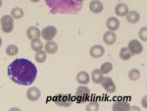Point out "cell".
<instances>
[{
    "mask_svg": "<svg viewBox=\"0 0 147 111\" xmlns=\"http://www.w3.org/2000/svg\"><path fill=\"white\" fill-rule=\"evenodd\" d=\"M7 75L15 84L30 86L37 77V68L28 59L18 58L8 65Z\"/></svg>",
    "mask_w": 147,
    "mask_h": 111,
    "instance_id": "6da1fadb",
    "label": "cell"
},
{
    "mask_svg": "<svg viewBox=\"0 0 147 111\" xmlns=\"http://www.w3.org/2000/svg\"><path fill=\"white\" fill-rule=\"evenodd\" d=\"M53 14H77L82 10L84 0H44Z\"/></svg>",
    "mask_w": 147,
    "mask_h": 111,
    "instance_id": "7a4b0ae2",
    "label": "cell"
},
{
    "mask_svg": "<svg viewBox=\"0 0 147 111\" xmlns=\"http://www.w3.org/2000/svg\"><path fill=\"white\" fill-rule=\"evenodd\" d=\"M89 97H90V91L85 87V85H82L77 89L75 93V100L78 103L87 102L89 100Z\"/></svg>",
    "mask_w": 147,
    "mask_h": 111,
    "instance_id": "3957f363",
    "label": "cell"
},
{
    "mask_svg": "<svg viewBox=\"0 0 147 111\" xmlns=\"http://www.w3.org/2000/svg\"><path fill=\"white\" fill-rule=\"evenodd\" d=\"M1 29L5 34H10L14 29V19L10 15H4L0 19Z\"/></svg>",
    "mask_w": 147,
    "mask_h": 111,
    "instance_id": "277c9868",
    "label": "cell"
},
{
    "mask_svg": "<svg viewBox=\"0 0 147 111\" xmlns=\"http://www.w3.org/2000/svg\"><path fill=\"white\" fill-rule=\"evenodd\" d=\"M73 101L74 99L70 94L59 93L54 97V102H55V104L58 106H61V107H69V106L72 105Z\"/></svg>",
    "mask_w": 147,
    "mask_h": 111,
    "instance_id": "5b68a950",
    "label": "cell"
},
{
    "mask_svg": "<svg viewBox=\"0 0 147 111\" xmlns=\"http://www.w3.org/2000/svg\"><path fill=\"white\" fill-rule=\"evenodd\" d=\"M40 37L46 41H53V39L57 35V29L54 26H47L40 30Z\"/></svg>",
    "mask_w": 147,
    "mask_h": 111,
    "instance_id": "8992f818",
    "label": "cell"
},
{
    "mask_svg": "<svg viewBox=\"0 0 147 111\" xmlns=\"http://www.w3.org/2000/svg\"><path fill=\"white\" fill-rule=\"evenodd\" d=\"M127 49L130 51L132 55H138V54H141L142 51H143V46H142L141 42L139 41L131 39L127 44Z\"/></svg>",
    "mask_w": 147,
    "mask_h": 111,
    "instance_id": "52a82bcc",
    "label": "cell"
},
{
    "mask_svg": "<svg viewBox=\"0 0 147 111\" xmlns=\"http://www.w3.org/2000/svg\"><path fill=\"white\" fill-rule=\"evenodd\" d=\"M102 88L105 89L107 93H113L116 91V85L114 81L112 80V78L110 77H103L100 82Z\"/></svg>",
    "mask_w": 147,
    "mask_h": 111,
    "instance_id": "ba28073f",
    "label": "cell"
},
{
    "mask_svg": "<svg viewBox=\"0 0 147 111\" xmlns=\"http://www.w3.org/2000/svg\"><path fill=\"white\" fill-rule=\"evenodd\" d=\"M130 104L127 100L125 99H119L116 100L115 102L113 103L112 109L114 111H129L130 109Z\"/></svg>",
    "mask_w": 147,
    "mask_h": 111,
    "instance_id": "9c48e42d",
    "label": "cell"
},
{
    "mask_svg": "<svg viewBox=\"0 0 147 111\" xmlns=\"http://www.w3.org/2000/svg\"><path fill=\"white\" fill-rule=\"evenodd\" d=\"M104 53H105V48L100 44H95V45L91 46L90 49H89V55L92 58L98 59L102 57L104 55Z\"/></svg>",
    "mask_w": 147,
    "mask_h": 111,
    "instance_id": "30bf717a",
    "label": "cell"
},
{
    "mask_svg": "<svg viewBox=\"0 0 147 111\" xmlns=\"http://www.w3.org/2000/svg\"><path fill=\"white\" fill-rule=\"evenodd\" d=\"M41 96V91H39L38 88H35V87H32V88H30L27 91V97L28 100L30 101H36L38 100Z\"/></svg>",
    "mask_w": 147,
    "mask_h": 111,
    "instance_id": "8fae6325",
    "label": "cell"
},
{
    "mask_svg": "<svg viewBox=\"0 0 147 111\" xmlns=\"http://www.w3.org/2000/svg\"><path fill=\"white\" fill-rule=\"evenodd\" d=\"M89 10L93 14H99L104 10V5L99 0H92L89 3Z\"/></svg>",
    "mask_w": 147,
    "mask_h": 111,
    "instance_id": "7c38bea8",
    "label": "cell"
},
{
    "mask_svg": "<svg viewBox=\"0 0 147 111\" xmlns=\"http://www.w3.org/2000/svg\"><path fill=\"white\" fill-rule=\"evenodd\" d=\"M103 41L107 45H113L116 41H117V35L112 30H107L105 34L103 35Z\"/></svg>",
    "mask_w": 147,
    "mask_h": 111,
    "instance_id": "4fadbf2b",
    "label": "cell"
},
{
    "mask_svg": "<svg viewBox=\"0 0 147 111\" xmlns=\"http://www.w3.org/2000/svg\"><path fill=\"white\" fill-rule=\"evenodd\" d=\"M106 27L109 30H112V32H115V30H119L120 28V21L118 18L116 17H110L107 19L106 21Z\"/></svg>",
    "mask_w": 147,
    "mask_h": 111,
    "instance_id": "5bb4252c",
    "label": "cell"
},
{
    "mask_svg": "<svg viewBox=\"0 0 147 111\" xmlns=\"http://www.w3.org/2000/svg\"><path fill=\"white\" fill-rule=\"evenodd\" d=\"M129 11V6L125 3H119L115 6V14L118 17H125Z\"/></svg>",
    "mask_w": 147,
    "mask_h": 111,
    "instance_id": "9a60e30c",
    "label": "cell"
},
{
    "mask_svg": "<svg viewBox=\"0 0 147 111\" xmlns=\"http://www.w3.org/2000/svg\"><path fill=\"white\" fill-rule=\"evenodd\" d=\"M40 30L37 27H34V26H32V27L28 28L27 30V37L28 39L32 41V39H36L40 37Z\"/></svg>",
    "mask_w": 147,
    "mask_h": 111,
    "instance_id": "2e32d148",
    "label": "cell"
},
{
    "mask_svg": "<svg viewBox=\"0 0 147 111\" xmlns=\"http://www.w3.org/2000/svg\"><path fill=\"white\" fill-rule=\"evenodd\" d=\"M77 82L80 85H87L89 82H90V76L87 74V72H84V71H80L77 74Z\"/></svg>",
    "mask_w": 147,
    "mask_h": 111,
    "instance_id": "e0dca14e",
    "label": "cell"
},
{
    "mask_svg": "<svg viewBox=\"0 0 147 111\" xmlns=\"http://www.w3.org/2000/svg\"><path fill=\"white\" fill-rule=\"evenodd\" d=\"M125 19L129 24H136L140 19V14L137 11H129L125 15Z\"/></svg>",
    "mask_w": 147,
    "mask_h": 111,
    "instance_id": "ac0fdd59",
    "label": "cell"
},
{
    "mask_svg": "<svg viewBox=\"0 0 147 111\" xmlns=\"http://www.w3.org/2000/svg\"><path fill=\"white\" fill-rule=\"evenodd\" d=\"M58 44L57 42L53 41H47L44 45V49H45V52L46 53H49V54H54L58 51Z\"/></svg>",
    "mask_w": 147,
    "mask_h": 111,
    "instance_id": "d6986e66",
    "label": "cell"
},
{
    "mask_svg": "<svg viewBox=\"0 0 147 111\" xmlns=\"http://www.w3.org/2000/svg\"><path fill=\"white\" fill-rule=\"evenodd\" d=\"M102 78H103V74L101 73L100 69H94L91 73L90 80L94 84H100Z\"/></svg>",
    "mask_w": 147,
    "mask_h": 111,
    "instance_id": "ffe728a7",
    "label": "cell"
},
{
    "mask_svg": "<svg viewBox=\"0 0 147 111\" xmlns=\"http://www.w3.org/2000/svg\"><path fill=\"white\" fill-rule=\"evenodd\" d=\"M127 77H129V79L130 80V81L136 82V81H137V80L140 79L141 73H140V71H139L138 69H136V68H132V69H130L129 71Z\"/></svg>",
    "mask_w": 147,
    "mask_h": 111,
    "instance_id": "44dd1931",
    "label": "cell"
},
{
    "mask_svg": "<svg viewBox=\"0 0 147 111\" xmlns=\"http://www.w3.org/2000/svg\"><path fill=\"white\" fill-rule=\"evenodd\" d=\"M5 52L8 56L13 57V56H16L19 53V48L17 45H15V44H10V45H8L6 47Z\"/></svg>",
    "mask_w": 147,
    "mask_h": 111,
    "instance_id": "7402d4cb",
    "label": "cell"
},
{
    "mask_svg": "<svg viewBox=\"0 0 147 111\" xmlns=\"http://www.w3.org/2000/svg\"><path fill=\"white\" fill-rule=\"evenodd\" d=\"M34 59L35 61H36L37 63H43L46 61L47 59V56H46V52L44 50H38L36 51V53H35L34 55Z\"/></svg>",
    "mask_w": 147,
    "mask_h": 111,
    "instance_id": "603a6c76",
    "label": "cell"
},
{
    "mask_svg": "<svg viewBox=\"0 0 147 111\" xmlns=\"http://www.w3.org/2000/svg\"><path fill=\"white\" fill-rule=\"evenodd\" d=\"M30 47H32V50H34L35 52L38 50H41L43 48V43H42L41 41H39V39H32L30 41Z\"/></svg>",
    "mask_w": 147,
    "mask_h": 111,
    "instance_id": "cb8c5ba5",
    "label": "cell"
},
{
    "mask_svg": "<svg viewBox=\"0 0 147 111\" xmlns=\"http://www.w3.org/2000/svg\"><path fill=\"white\" fill-rule=\"evenodd\" d=\"M131 56H132V54L130 53V51L127 49V47H123L120 50V57L121 59H123V60H125V61L129 60V59L131 58Z\"/></svg>",
    "mask_w": 147,
    "mask_h": 111,
    "instance_id": "d4e9b609",
    "label": "cell"
},
{
    "mask_svg": "<svg viewBox=\"0 0 147 111\" xmlns=\"http://www.w3.org/2000/svg\"><path fill=\"white\" fill-rule=\"evenodd\" d=\"M11 16L13 17V19H21L24 17V10L20 7H15V8L12 9Z\"/></svg>",
    "mask_w": 147,
    "mask_h": 111,
    "instance_id": "484cf974",
    "label": "cell"
},
{
    "mask_svg": "<svg viewBox=\"0 0 147 111\" xmlns=\"http://www.w3.org/2000/svg\"><path fill=\"white\" fill-rule=\"evenodd\" d=\"M113 70V64L111 62H105L101 65L100 67V71L103 75H107L111 71Z\"/></svg>",
    "mask_w": 147,
    "mask_h": 111,
    "instance_id": "4316f807",
    "label": "cell"
},
{
    "mask_svg": "<svg viewBox=\"0 0 147 111\" xmlns=\"http://www.w3.org/2000/svg\"><path fill=\"white\" fill-rule=\"evenodd\" d=\"M85 109L87 111H97L99 109V103L97 100H91V101H88L87 103L86 107Z\"/></svg>",
    "mask_w": 147,
    "mask_h": 111,
    "instance_id": "83f0119b",
    "label": "cell"
},
{
    "mask_svg": "<svg viewBox=\"0 0 147 111\" xmlns=\"http://www.w3.org/2000/svg\"><path fill=\"white\" fill-rule=\"evenodd\" d=\"M138 37L142 41H147V28L146 27H143L139 30Z\"/></svg>",
    "mask_w": 147,
    "mask_h": 111,
    "instance_id": "f1b7e54d",
    "label": "cell"
},
{
    "mask_svg": "<svg viewBox=\"0 0 147 111\" xmlns=\"http://www.w3.org/2000/svg\"><path fill=\"white\" fill-rule=\"evenodd\" d=\"M146 97H143V99H142V104H143V106H144V107H145L146 108Z\"/></svg>",
    "mask_w": 147,
    "mask_h": 111,
    "instance_id": "f546056e",
    "label": "cell"
},
{
    "mask_svg": "<svg viewBox=\"0 0 147 111\" xmlns=\"http://www.w3.org/2000/svg\"><path fill=\"white\" fill-rule=\"evenodd\" d=\"M30 1H32V3H37V2H39L40 0H30Z\"/></svg>",
    "mask_w": 147,
    "mask_h": 111,
    "instance_id": "4dcf8cb0",
    "label": "cell"
},
{
    "mask_svg": "<svg viewBox=\"0 0 147 111\" xmlns=\"http://www.w3.org/2000/svg\"><path fill=\"white\" fill-rule=\"evenodd\" d=\"M2 43H3V41H2V39L0 37V47L2 46Z\"/></svg>",
    "mask_w": 147,
    "mask_h": 111,
    "instance_id": "1f68e13d",
    "label": "cell"
},
{
    "mask_svg": "<svg viewBox=\"0 0 147 111\" xmlns=\"http://www.w3.org/2000/svg\"><path fill=\"white\" fill-rule=\"evenodd\" d=\"M2 3H3V1H2V0H0V7L2 6Z\"/></svg>",
    "mask_w": 147,
    "mask_h": 111,
    "instance_id": "d6a6232c",
    "label": "cell"
}]
</instances>
